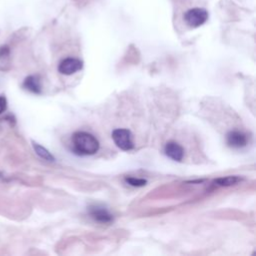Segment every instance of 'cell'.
<instances>
[{"label":"cell","mask_w":256,"mask_h":256,"mask_svg":"<svg viewBox=\"0 0 256 256\" xmlns=\"http://www.w3.org/2000/svg\"><path fill=\"white\" fill-rule=\"evenodd\" d=\"M6 107H7L6 98H5L4 96H1V95H0V114L5 111Z\"/></svg>","instance_id":"cell-13"},{"label":"cell","mask_w":256,"mask_h":256,"mask_svg":"<svg viewBox=\"0 0 256 256\" xmlns=\"http://www.w3.org/2000/svg\"><path fill=\"white\" fill-rule=\"evenodd\" d=\"M207 19L208 12L205 9L199 7L189 9L184 15L185 22L192 28H197L203 25L207 21Z\"/></svg>","instance_id":"cell-3"},{"label":"cell","mask_w":256,"mask_h":256,"mask_svg":"<svg viewBox=\"0 0 256 256\" xmlns=\"http://www.w3.org/2000/svg\"><path fill=\"white\" fill-rule=\"evenodd\" d=\"M227 144L232 148H242L247 144V137L243 132L230 131L227 134Z\"/></svg>","instance_id":"cell-7"},{"label":"cell","mask_w":256,"mask_h":256,"mask_svg":"<svg viewBox=\"0 0 256 256\" xmlns=\"http://www.w3.org/2000/svg\"><path fill=\"white\" fill-rule=\"evenodd\" d=\"M83 62L77 58L68 57L62 60L58 66V71L63 75H72L77 71L81 70Z\"/></svg>","instance_id":"cell-4"},{"label":"cell","mask_w":256,"mask_h":256,"mask_svg":"<svg viewBox=\"0 0 256 256\" xmlns=\"http://www.w3.org/2000/svg\"><path fill=\"white\" fill-rule=\"evenodd\" d=\"M164 152L167 157H169L170 159L177 161V162H180L184 157L183 147L174 141H170V142L166 143V145L164 147Z\"/></svg>","instance_id":"cell-6"},{"label":"cell","mask_w":256,"mask_h":256,"mask_svg":"<svg viewBox=\"0 0 256 256\" xmlns=\"http://www.w3.org/2000/svg\"><path fill=\"white\" fill-rule=\"evenodd\" d=\"M33 148H34L36 154H37L39 157H41L42 159H44V160H46V161H50V162H52V161L55 160V159H54V156H53L45 147H43L42 145L33 142Z\"/></svg>","instance_id":"cell-10"},{"label":"cell","mask_w":256,"mask_h":256,"mask_svg":"<svg viewBox=\"0 0 256 256\" xmlns=\"http://www.w3.org/2000/svg\"><path fill=\"white\" fill-rule=\"evenodd\" d=\"M23 87L34 94H40L42 91V86H41V81L38 76L36 75H30L25 78L23 82Z\"/></svg>","instance_id":"cell-8"},{"label":"cell","mask_w":256,"mask_h":256,"mask_svg":"<svg viewBox=\"0 0 256 256\" xmlns=\"http://www.w3.org/2000/svg\"><path fill=\"white\" fill-rule=\"evenodd\" d=\"M8 54H9L8 46H4V45L0 46V59L6 57Z\"/></svg>","instance_id":"cell-12"},{"label":"cell","mask_w":256,"mask_h":256,"mask_svg":"<svg viewBox=\"0 0 256 256\" xmlns=\"http://www.w3.org/2000/svg\"><path fill=\"white\" fill-rule=\"evenodd\" d=\"M126 183L133 187H142L147 184V180L144 178H136V177H126Z\"/></svg>","instance_id":"cell-11"},{"label":"cell","mask_w":256,"mask_h":256,"mask_svg":"<svg viewBox=\"0 0 256 256\" xmlns=\"http://www.w3.org/2000/svg\"><path fill=\"white\" fill-rule=\"evenodd\" d=\"M90 216L97 222L108 224L113 221V215L103 206L93 205L89 207Z\"/></svg>","instance_id":"cell-5"},{"label":"cell","mask_w":256,"mask_h":256,"mask_svg":"<svg viewBox=\"0 0 256 256\" xmlns=\"http://www.w3.org/2000/svg\"><path fill=\"white\" fill-rule=\"evenodd\" d=\"M112 139L116 144V146L123 151H129L134 147V143L132 140V133L128 129L118 128L113 130Z\"/></svg>","instance_id":"cell-2"},{"label":"cell","mask_w":256,"mask_h":256,"mask_svg":"<svg viewBox=\"0 0 256 256\" xmlns=\"http://www.w3.org/2000/svg\"><path fill=\"white\" fill-rule=\"evenodd\" d=\"M73 150L78 155H93L99 150V141L97 138L84 131L75 132L72 136Z\"/></svg>","instance_id":"cell-1"},{"label":"cell","mask_w":256,"mask_h":256,"mask_svg":"<svg viewBox=\"0 0 256 256\" xmlns=\"http://www.w3.org/2000/svg\"><path fill=\"white\" fill-rule=\"evenodd\" d=\"M242 179L238 176H225V177H220L214 180V184L217 186L221 187H227V186H232L240 182Z\"/></svg>","instance_id":"cell-9"}]
</instances>
